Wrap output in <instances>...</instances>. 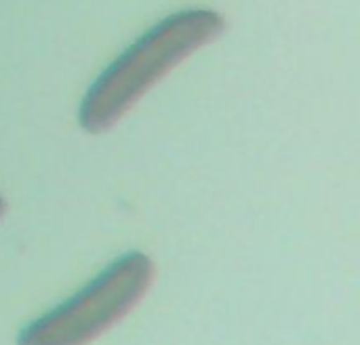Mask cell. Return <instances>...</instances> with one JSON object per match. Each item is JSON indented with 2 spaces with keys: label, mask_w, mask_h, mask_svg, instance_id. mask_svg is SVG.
<instances>
[{
  "label": "cell",
  "mask_w": 360,
  "mask_h": 345,
  "mask_svg": "<svg viewBox=\"0 0 360 345\" xmlns=\"http://www.w3.org/2000/svg\"><path fill=\"white\" fill-rule=\"evenodd\" d=\"M4 209H6V204H4V200H2V196H0V219H2V215H4Z\"/></svg>",
  "instance_id": "3957f363"
},
{
  "label": "cell",
  "mask_w": 360,
  "mask_h": 345,
  "mask_svg": "<svg viewBox=\"0 0 360 345\" xmlns=\"http://www.w3.org/2000/svg\"><path fill=\"white\" fill-rule=\"evenodd\" d=\"M152 280V259L139 251L124 253L76 295L30 323L17 345H89L146 297Z\"/></svg>",
  "instance_id": "7a4b0ae2"
},
{
  "label": "cell",
  "mask_w": 360,
  "mask_h": 345,
  "mask_svg": "<svg viewBox=\"0 0 360 345\" xmlns=\"http://www.w3.org/2000/svg\"><path fill=\"white\" fill-rule=\"evenodd\" d=\"M224 30L226 19L211 8L177 11L152 25L89 86L78 110L80 126L93 135L112 129L156 82Z\"/></svg>",
  "instance_id": "6da1fadb"
}]
</instances>
